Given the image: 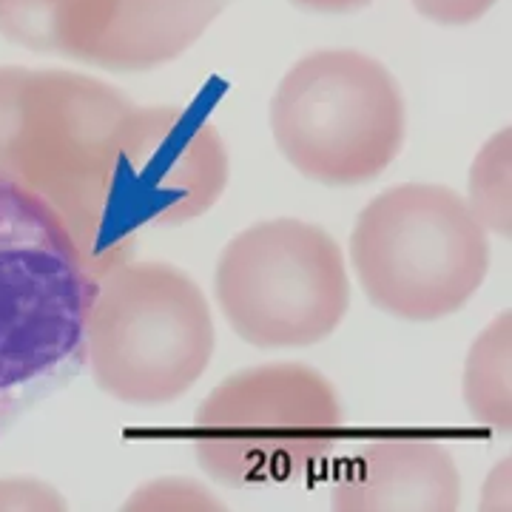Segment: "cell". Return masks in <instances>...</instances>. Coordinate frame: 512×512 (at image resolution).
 Here are the masks:
<instances>
[{
    "mask_svg": "<svg viewBox=\"0 0 512 512\" xmlns=\"http://www.w3.org/2000/svg\"><path fill=\"white\" fill-rule=\"evenodd\" d=\"M467 205L487 231L510 237V128L481 148L470 174Z\"/></svg>",
    "mask_w": 512,
    "mask_h": 512,
    "instance_id": "cell-13",
    "label": "cell"
},
{
    "mask_svg": "<svg viewBox=\"0 0 512 512\" xmlns=\"http://www.w3.org/2000/svg\"><path fill=\"white\" fill-rule=\"evenodd\" d=\"M225 0H123L94 63L106 72H148L191 49Z\"/></svg>",
    "mask_w": 512,
    "mask_h": 512,
    "instance_id": "cell-10",
    "label": "cell"
},
{
    "mask_svg": "<svg viewBox=\"0 0 512 512\" xmlns=\"http://www.w3.org/2000/svg\"><path fill=\"white\" fill-rule=\"evenodd\" d=\"M305 12H316V15H350L370 6L373 0H291Z\"/></svg>",
    "mask_w": 512,
    "mask_h": 512,
    "instance_id": "cell-15",
    "label": "cell"
},
{
    "mask_svg": "<svg viewBox=\"0 0 512 512\" xmlns=\"http://www.w3.org/2000/svg\"><path fill=\"white\" fill-rule=\"evenodd\" d=\"M214 291L222 316L256 348H308L350 308L342 248L305 220H265L222 248Z\"/></svg>",
    "mask_w": 512,
    "mask_h": 512,
    "instance_id": "cell-7",
    "label": "cell"
},
{
    "mask_svg": "<svg viewBox=\"0 0 512 512\" xmlns=\"http://www.w3.org/2000/svg\"><path fill=\"white\" fill-rule=\"evenodd\" d=\"M512 319L504 311L481 330L464 365V402L476 421L507 433L512 427Z\"/></svg>",
    "mask_w": 512,
    "mask_h": 512,
    "instance_id": "cell-12",
    "label": "cell"
},
{
    "mask_svg": "<svg viewBox=\"0 0 512 512\" xmlns=\"http://www.w3.org/2000/svg\"><path fill=\"white\" fill-rule=\"evenodd\" d=\"M404 97L376 57L322 49L282 77L271 131L282 157L313 183L376 180L404 146Z\"/></svg>",
    "mask_w": 512,
    "mask_h": 512,
    "instance_id": "cell-6",
    "label": "cell"
},
{
    "mask_svg": "<svg viewBox=\"0 0 512 512\" xmlns=\"http://www.w3.org/2000/svg\"><path fill=\"white\" fill-rule=\"evenodd\" d=\"M97 282L63 222L0 180V439L86 365Z\"/></svg>",
    "mask_w": 512,
    "mask_h": 512,
    "instance_id": "cell-1",
    "label": "cell"
},
{
    "mask_svg": "<svg viewBox=\"0 0 512 512\" xmlns=\"http://www.w3.org/2000/svg\"><path fill=\"white\" fill-rule=\"evenodd\" d=\"M498 0H413L421 18L441 26H467L484 18Z\"/></svg>",
    "mask_w": 512,
    "mask_h": 512,
    "instance_id": "cell-14",
    "label": "cell"
},
{
    "mask_svg": "<svg viewBox=\"0 0 512 512\" xmlns=\"http://www.w3.org/2000/svg\"><path fill=\"white\" fill-rule=\"evenodd\" d=\"M131 106L120 89L89 74L0 66V180L63 222L97 279L103 191Z\"/></svg>",
    "mask_w": 512,
    "mask_h": 512,
    "instance_id": "cell-2",
    "label": "cell"
},
{
    "mask_svg": "<svg viewBox=\"0 0 512 512\" xmlns=\"http://www.w3.org/2000/svg\"><path fill=\"white\" fill-rule=\"evenodd\" d=\"M353 271L379 311L407 322L458 313L490 271V237L467 200L436 183H404L362 208Z\"/></svg>",
    "mask_w": 512,
    "mask_h": 512,
    "instance_id": "cell-3",
    "label": "cell"
},
{
    "mask_svg": "<svg viewBox=\"0 0 512 512\" xmlns=\"http://www.w3.org/2000/svg\"><path fill=\"white\" fill-rule=\"evenodd\" d=\"M342 421L325 373L299 362L245 367L200 404L194 450L202 470L225 487L282 484L339 447Z\"/></svg>",
    "mask_w": 512,
    "mask_h": 512,
    "instance_id": "cell-5",
    "label": "cell"
},
{
    "mask_svg": "<svg viewBox=\"0 0 512 512\" xmlns=\"http://www.w3.org/2000/svg\"><path fill=\"white\" fill-rule=\"evenodd\" d=\"M123 0H0V35L40 55L94 63Z\"/></svg>",
    "mask_w": 512,
    "mask_h": 512,
    "instance_id": "cell-11",
    "label": "cell"
},
{
    "mask_svg": "<svg viewBox=\"0 0 512 512\" xmlns=\"http://www.w3.org/2000/svg\"><path fill=\"white\" fill-rule=\"evenodd\" d=\"M228 171V148L208 117L180 106H131L103 191L100 271L128 262L143 228L183 225L211 211Z\"/></svg>",
    "mask_w": 512,
    "mask_h": 512,
    "instance_id": "cell-8",
    "label": "cell"
},
{
    "mask_svg": "<svg viewBox=\"0 0 512 512\" xmlns=\"http://www.w3.org/2000/svg\"><path fill=\"white\" fill-rule=\"evenodd\" d=\"M217 348L200 285L168 262H134L100 276L86 319V365L103 393L160 407L200 382Z\"/></svg>",
    "mask_w": 512,
    "mask_h": 512,
    "instance_id": "cell-4",
    "label": "cell"
},
{
    "mask_svg": "<svg viewBox=\"0 0 512 512\" xmlns=\"http://www.w3.org/2000/svg\"><path fill=\"white\" fill-rule=\"evenodd\" d=\"M461 478L450 450L427 436H376L336 476L342 512H453Z\"/></svg>",
    "mask_w": 512,
    "mask_h": 512,
    "instance_id": "cell-9",
    "label": "cell"
}]
</instances>
